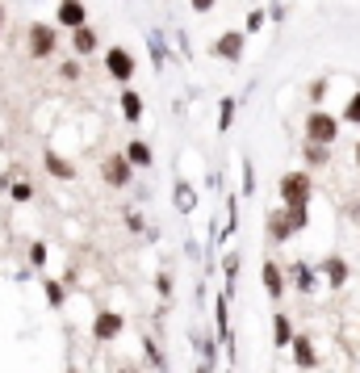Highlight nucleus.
<instances>
[{"label":"nucleus","instance_id":"f257e3e1","mask_svg":"<svg viewBox=\"0 0 360 373\" xmlns=\"http://www.w3.org/2000/svg\"><path fill=\"white\" fill-rule=\"evenodd\" d=\"M302 135H306V143H315V147H335V139H339V118H335V113H327V109L318 105V109L306 113Z\"/></svg>","mask_w":360,"mask_h":373},{"label":"nucleus","instance_id":"f03ea898","mask_svg":"<svg viewBox=\"0 0 360 373\" xmlns=\"http://www.w3.org/2000/svg\"><path fill=\"white\" fill-rule=\"evenodd\" d=\"M276 193H281L285 206H310L315 181H310V172H285V177L276 181Z\"/></svg>","mask_w":360,"mask_h":373},{"label":"nucleus","instance_id":"7ed1b4c3","mask_svg":"<svg viewBox=\"0 0 360 373\" xmlns=\"http://www.w3.org/2000/svg\"><path fill=\"white\" fill-rule=\"evenodd\" d=\"M26 47H30L34 59H50V55L59 50V30L46 26V21H30V30H26Z\"/></svg>","mask_w":360,"mask_h":373},{"label":"nucleus","instance_id":"20e7f679","mask_svg":"<svg viewBox=\"0 0 360 373\" xmlns=\"http://www.w3.org/2000/svg\"><path fill=\"white\" fill-rule=\"evenodd\" d=\"M135 55L126 47H109L105 50V72H109V80H118L122 89H130V80H135Z\"/></svg>","mask_w":360,"mask_h":373},{"label":"nucleus","instance_id":"39448f33","mask_svg":"<svg viewBox=\"0 0 360 373\" xmlns=\"http://www.w3.org/2000/svg\"><path fill=\"white\" fill-rule=\"evenodd\" d=\"M101 177H105V185L109 189H126L130 181H135V168H130V160H126L122 151H113V155L101 160Z\"/></svg>","mask_w":360,"mask_h":373},{"label":"nucleus","instance_id":"423d86ee","mask_svg":"<svg viewBox=\"0 0 360 373\" xmlns=\"http://www.w3.org/2000/svg\"><path fill=\"white\" fill-rule=\"evenodd\" d=\"M122 331H126V315H118V311H96L92 315V340L96 344H113Z\"/></svg>","mask_w":360,"mask_h":373},{"label":"nucleus","instance_id":"0eeeda50","mask_svg":"<svg viewBox=\"0 0 360 373\" xmlns=\"http://www.w3.org/2000/svg\"><path fill=\"white\" fill-rule=\"evenodd\" d=\"M285 281H289L298 294H318V285H322V281H318V269L310 260H293V265L285 269Z\"/></svg>","mask_w":360,"mask_h":373},{"label":"nucleus","instance_id":"6e6552de","mask_svg":"<svg viewBox=\"0 0 360 373\" xmlns=\"http://www.w3.org/2000/svg\"><path fill=\"white\" fill-rule=\"evenodd\" d=\"M348 277H352V269H348V260H344V256H335V252H331V256H322V260H318V281H327L331 289H344Z\"/></svg>","mask_w":360,"mask_h":373},{"label":"nucleus","instance_id":"1a4fd4ad","mask_svg":"<svg viewBox=\"0 0 360 373\" xmlns=\"http://www.w3.org/2000/svg\"><path fill=\"white\" fill-rule=\"evenodd\" d=\"M55 21H59L63 30H80V26H89V4H84V0H59Z\"/></svg>","mask_w":360,"mask_h":373},{"label":"nucleus","instance_id":"9d476101","mask_svg":"<svg viewBox=\"0 0 360 373\" xmlns=\"http://www.w3.org/2000/svg\"><path fill=\"white\" fill-rule=\"evenodd\" d=\"M243 43H247V34H243V30H226V34H218V38H214V55H218V59H230V63H239V59H243Z\"/></svg>","mask_w":360,"mask_h":373},{"label":"nucleus","instance_id":"9b49d317","mask_svg":"<svg viewBox=\"0 0 360 373\" xmlns=\"http://www.w3.org/2000/svg\"><path fill=\"white\" fill-rule=\"evenodd\" d=\"M260 285H264V294H269L272 302H281L285 298V269L276 260H264L260 265Z\"/></svg>","mask_w":360,"mask_h":373},{"label":"nucleus","instance_id":"f8f14e48","mask_svg":"<svg viewBox=\"0 0 360 373\" xmlns=\"http://www.w3.org/2000/svg\"><path fill=\"white\" fill-rule=\"evenodd\" d=\"M289 352H293V365H298L302 373L318 369V352H315V340H310V335H293Z\"/></svg>","mask_w":360,"mask_h":373},{"label":"nucleus","instance_id":"ddd939ff","mask_svg":"<svg viewBox=\"0 0 360 373\" xmlns=\"http://www.w3.org/2000/svg\"><path fill=\"white\" fill-rule=\"evenodd\" d=\"M43 164H46V172H50L55 181H76V164H72V160H63L55 147H46V151H43Z\"/></svg>","mask_w":360,"mask_h":373},{"label":"nucleus","instance_id":"4468645a","mask_svg":"<svg viewBox=\"0 0 360 373\" xmlns=\"http://www.w3.org/2000/svg\"><path fill=\"white\" fill-rule=\"evenodd\" d=\"M293 335H298V331H293V315H289V311H272V344H276V348H289Z\"/></svg>","mask_w":360,"mask_h":373},{"label":"nucleus","instance_id":"2eb2a0df","mask_svg":"<svg viewBox=\"0 0 360 373\" xmlns=\"http://www.w3.org/2000/svg\"><path fill=\"white\" fill-rule=\"evenodd\" d=\"M264 231H269L272 243H289V239H293V227H289L285 210H269V214H264Z\"/></svg>","mask_w":360,"mask_h":373},{"label":"nucleus","instance_id":"dca6fc26","mask_svg":"<svg viewBox=\"0 0 360 373\" xmlns=\"http://www.w3.org/2000/svg\"><path fill=\"white\" fill-rule=\"evenodd\" d=\"M96 30L92 26H80V30H72V50L80 55V59H89V55H96Z\"/></svg>","mask_w":360,"mask_h":373},{"label":"nucleus","instance_id":"f3484780","mask_svg":"<svg viewBox=\"0 0 360 373\" xmlns=\"http://www.w3.org/2000/svg\"><path fill=\"white\" fill-rule=\"evenodd\" d=\"M122 155L130 160V168H151V164H155V155H151V143H142V139H130Z\"/></svg>","mask_w":360,"mask_h":373},{"label":"nucleus","instance_id":"a211bd4d","mask_svg":"<svg viewBox=\"0 0 360 373\" xmlns=\"http://www.w3.org/2000/svg\"><path fill=\"white\" fill-rule=\"evenodd\" d=\"M193 348L201 352V361H197V365L214 369V361H218V340H210V335H197V331H193Z\"/></svg>","mask_w":360,"mask_h":373},{"label":"nucleus","instance_id":"6ab92c4d","mask_svg":"<svg viewBox=\"0 0 360 373\" xmlns=\"http://www.w3.org/2000/svg\"><path fill=\"white\" fill-rule=\"evenodd\" d=\"M147 43H151V63H155V72H164V63L172 59V50H168V43H164V34H147Z\"/></svg>","mask_w":360,"mask_h":373},{"label":"nucleus","instance_id":"aec40b11","mask_svg":"<svg viewBox=\"0 0 360 373\" xmlns=\"http://www.w3.org/2000/svg\"><path fill=\"white\" fill-rule=\"evenodd\" d=\"M122 118L126 122H142V96L135 89H122Z\"/></svg>","mask_w":360,"mask_h":373},{"label":"nucleus","instance_id":"412c9836","mask_svg":"<svg viewBox=\"0 0 360 373\" xmlns=\"http://www.w3.org/2000/svg\"><path fill=\"white\" fill-rule=\"evenodd\" d=\"M285 210V218H289V227H293V235L306 231L310 227V206H281Z\"/></svg>","mask_w":360,"mask_h":373},{"label":"nucleus","instance_id":"4be33fe9","mask_svg":"<svg viewBox=\"0 0 360 373\" xmlns=\"http://www.w3.org/2000/svg\"><path fill=\"white\" fill-rule=\"evenodd\" d=\"M235 113H239V101H235V96H223V101H218V130H230V126H235Z\"/></svg>","mask_w":360,"mask_h":373},{"label":"nucleus","instance_id":"5701e85b","mask_svg":"<svg viewBox=\"0 0 360 373\" xmlns=\"http://www.w3.org/2000/svg\"><path fill=\"white\" fill-rule=\"evenodd\" d=\"M43 289H46V302H50L55 311H63V302H67V289H63V281L46 277V281H43Z\"/></svg>","mask_w":360,"mask_h":373},{"label":"nucleus","instance_id":"b1692460","mask_svg":"<svg viewBox=\"0 0 360 373\" xmlns=\"http://www.w3.org/2000/svg\"><path fill=\"white\" fill-rule=\"evenodd\" d=\"M142 352H147V361H151V365H155V369H159V373H168V357L159 352V344H155V335H147V340H142Z\"/></svg>","mask_w":360,"mask_h":373},{"label":"nucleus","instance_id":"393cba45","mask_svg":"<svg viewBox=\"0 0 360 373\" xmlns=\"http://www.w3.org/2000/svg\"><path fill=\"white\" fill-rule=\"evenodd\" d=\"M235 231H239V197L230 193V197H226V227H223V239H230Z\"/></svg>","mask_w":360,"mask_h":373},{"label":"nucleus","instance_id":"a878e982","mask_svg":"<svg viewBox=\"0 0 360 373\" xmlns=\"http://www.w3.org/2000/svg\"><path fill=\"white\" fill-rule=\"evenodd\" d=\"M193 201H197V197H193V185H189V181H176V210L180 214H189Z\"/></svg>","mask_w":360,"mask_h":373},{"label":"nucleus","instance_id":"bb28decb","mask_svg":"<svg viewBox=\"0 0 360 373\" xmlns=\"http://www.w3.org/2000/svg\"><path fill=\"white\" fill-rule=\"evenodd\" d=\"M264 21H269V9H252V13H247V26H243V34H260V30H264Z\"/></svg>","mask_w":360,"mask_h":373},{"label":"nucleus","instance_id":"cd10ccee","mask_svg":"<svg viewBox=\"0 0 360 373\" xmlns=\"http://www.w3.org/2000/svg\"><path fill=\"white\" fill-rule=\"evenodd\" d=\"M331 160V147H315V143H306V164L318 168V164H327Z\"/></svg>","mask_w":360,"mask_h":373},{"label":"nucleus","instance_id":"c85d7f7f","mask_svg":"<svg viewBox=\"0 0 360 373\" xmlns=\"http://www.w3.org/2000/svg\"><path fill=\"white\" fill-rule=\"evenodd\" d=\"M344 122H352V126H360V89L352 96H348V105H344Z\"/></svg>","mask_w":360,"mask_h":373},{"label":"nucleus","instance_id":"c756f323","mask_svg":"<svg viewBox=\"0 0 360 373\" xmlns=\"http://www.w3.org/2000/svg\"><path fill=\"white\" fill-rule=\"evenodd\" d=\"M327 89H331V80H327V76H318V80H310V89H306V96L315 101V109H318V101L327 96Z\"/></svg>","mask_w":360,"mask_h":373},{"label":"nucleus","instance_id":"7c9ffc66","mask_svg":"<svg viewBox=\"0 0 360 373\" xmlns=\"http://www.w3.org/2000/svg\"><path fill=\"white\" fill-rule=\"evenodd\" d=\"M9 193H13V201H30V197H34V185H30V181H13Z\"/></svg>","mask_w":360,"mask_h":373},{"label":"nucleus","instance_id":"2f4dec72","mask_svg":"<svg viewBox=\"0 0 360 373\" xmlns=\"http://www.w3.org/2000/svg\"><path fill=\"white\" fill-rule=\"evenodd\" d=\"M256 193V168H252V160H243V197H252Z\"/></svg>","mask_w":360,"mask_h":373},{"label":"nucleus","instance_id":"473e14b6","mask_svg":"<svg viewBox=\"0 0 360 373\" xmlns=\"http://www.w3.org/2000/svg\"><path fill=\"white\" fill-rule=\"evenodd\" d=\"M126 231H135V235L147 231V223H142V214H138V210H126Z\"/></svg>","mask_w":360,"mask_h":373},{"label":"nucleus","instance_id":"72a5a7b5","mask_svg":"<svg viewBox=\"0 0 360 373\" xmlns=\"http://www.w3.org/2000/svg\"><path fill=\"white\" fill-rule=\"evenodd\" d=\"M155 294H159L164 302L172 298V277H168V273H159V277H155Z\"/></svg>","mask_w":360,"mask_h":373},{"label":"nucleus","instance_id":"f704fd0d","mask_svg":"<svg viewBox=\"0 0 360 373\" xmlns=\"http://www.w3.org/2000/svg\"><path fill=\"white\" fill-rule=\"evenodd\" d=\"M30 265H34V269L46 265V243H30Z\"/></svg>","mask_w":360,"mask_h":373},{"label":"nucleus","instance_id":"c9c22d12","mask_svg":"<svg viewBox=\"0 0 360 373\" xmlns=\"http://www.w3.org/2000/svg\"><path fill=\"white\" fill-rule=\"evenodd\" d=\"M59 76H63V80H80V63H76V59H63Z\"/></svg>","mask_w":360,"mask_h":373},{"label":"nucleus","instance_id":"e433bc0d","mask_svg":"<svg viewBox=\"0 0 360 373\" xmlns=\"http://www.w3.org/2000/svg\"><path fill=\"white\" fill-rule=\"evenodd\" d=\"M189 4H193V13H214L218 0H189Z\"/></svg>","mask_w":360,"mask_h":373},{"label":"nucleus","instance_id":"4c0bfd02","mask_svg":"<svg viewBox=\"0 0 360 373\" xmlns=\"http://www.w3.org/2000/svg\"><path fill=\"white\" fill-rule=\"evenodd\" d=\"M4 21H9V9L0 4V34H4Z\"/></svg>","mask_w":360,"mask_h":373},{"label":"nucleus","instance_id":"58836bf2","mask_svg":"<svg viewBox=\"0 0 360 373\" xmlns=\"http://www.w3.org/2000/svg\"><path fill=\"white\" fill-rule=\"evenodd\" d=\"M193 373H210V369H206V365H193Z\"/></svg>","mask_w":360,"mask_h":373},{"label":"nucleus","instance_id":"ea45409f","mask_svg":"<svg viewBox=\"0 0 360 373\" xmlns=\"http://www.w3.org/2000/svg\"><path fill=\"white\" fill-rule=\"evenodd\" d=\"M352 155H356V168H360V143H356V151H352Z\"/></svg>","mask_w":360,"mask_h":373},{"label":"nucleus","instance_id":"a19ab883","mask_svg":"<svg viewBox=\"0 0 360 373\" xmlns=\"http://www.w3.org/2000/svg\"><path fill=\"white\" fill-rule=\"evenodd\" d=\"M122 373H135V369H122Z\"/></svg>","mask_w":360,"mask_h":373}]
</instances>
